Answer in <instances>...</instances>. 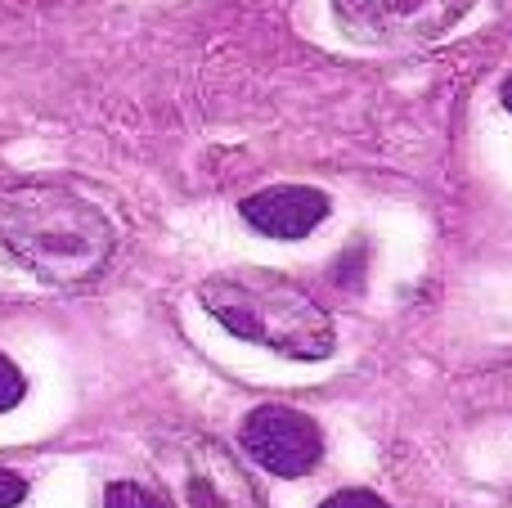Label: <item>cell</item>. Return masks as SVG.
Masks as SVG:
<instances>
[{
    "label": "cell",
    "mask_w": 512,
    "mask_h": 508,
    "mask_svg": "<svg viewBox=\"0 0 512 508\" xmlns=\"http://www.w3.org/2000/svg\"><path fill=\"white\" fill-rule=\"evenodd\" d=\"M203 311L221 324L225 333L265 347L283 360H328L337 351L333 320L324 315V306L297 288L288 275H274L261 266H234L221 275L203 279L198 288Z\"/></svg>",
    "instance_id": "7a4b0ae2"
},
{
    "label": "cell",
    "mask_w": 512,
    "mask_h": 508,
    "mask_svg": "<svg viewBox=\"0 0 512 508\" xmlns=\"http://www.w3.org/2000/svg\"><path fill=\"white\" fill-rule=\"evenodd\" d=\"M27 500V482L14 473V468H0V508H14Z\"/></svg>",
    "instance_id": "30bf717a"
},
{
    "label": "cell",
    "mask_w": 512,
    "mask_h": 508,
    "mask_svg": "<svg viewBox=\"0 0 512 508\" xmlns=\"http://www.w3.org/2000/svg\"><path fill=\"white\" fill-rule=\"evenodd\" d=\"M180 508H265V500L221 441L194 437L180 450Z\"/></svg>",
    "instance_id": "5b68a950"
},
{
    "label": "cell",
    "mask_w": 512,
    "mask_h": 508,
    "mask_svg": "<svg viewBox=\"0 0 512 508\" xmlns=\"http://www.w3.org/2000/svg\"><path fill=\"white\" fill-rule=\"evenodd\" d=\"M27 396V378L18 374V365L9 356H0V414H9Z\"/></svg>",
    "instance_id": "ba28073f"
},
{
    "label": "cell",
    "mask_w": 512,
    "mask_h": 508,
    "mask_svg": "<svg viewBox=\"0 0 512 508\" xmlns=\"http://www.w3.org/2000/svg\"><path fill=\"white\" fill-rule=\"evenodd\" d=\"M319 508H391L382 495H373V491H360V486H351V491H337V495H328Z\"/></svg>",
    "instance_id": "9c48e42d"
},
{
    "label": "cell",
    "mask_w": 512,
    "mask_h": 508,
    "mask_svg": "<svg viewBox=\"0 0 512 508\" xmlns=\"http://www.w3.org/2000/svg\"><path fill=\"white\" fill-rule=\"evenodd\" d=\"M239 446L270 477H306L324 459V432L292 405H256L239 428Z\"/></svg>",
    "instance_id": "277c9868"
},
{
    "label": "cell",
    "mask_w": 512,
    "mask_h": 508,
    "mask_svg": "<svg viewBox=\"0 0 512 508\" xmlns=\"http://www.w3.org/2000/svg\"><path fill=\"white\" fill-rule=\"evenodd\" d=\"M328 212H333V203L315 185H265L239 203V216L256 234L283 239V243L315 234L328 221Z\"/></svg>",
    "instance_id": "8992f818"
},
{
    "label": "cell",
    "mask_w": 512,
    "mask_h": 508,
    "mask_svg": "<svg viewBox=\"0 0 512 508\" xmlns=\"http://www.w3.org/2000/svg\"><path fill=\"white\" fill-rule=\"evenodd\" d=\"M104 508H171V504H167V495L149 491L140 482H108Z\"/></svg>",
    "instance_id": "52a82bcc"
},
{
    "label": "cell",
    "mask_w": 512,
    "mask_h": 508,
    "mask_svg": "<svg viewBox=\"0 0 512 508\" xmlns=\"http://www.w3.org/2000/svg\"><path fill=\"white\" fill-rule=\"evenodd\" d=\"M113 221L63 185H18L0 194V248L41 284H90L113 257Z\"/></svg>",
    "instance_id": "6da1fadb"
},
{
    "label": "cell",
    "mask_w": 512,
    "mask_h": 508,
    "mask_svg": "<svg viewBox=\"0 0 512 508\" xmlns=\"http://www.w3.org/2000/svg\"><path fill=\"white\" fill-rule=\"evenodd\" d=\"M477 0H333V23L364 50H423L450 36Z\"/></svg>",
    "instance_id": "3957f363"
},
{
    "label": "cell",
    "mask_w": 512,
    "mask_h": 508,
    "mask_svg": "<svg viewBox=\"0 0 512 508\" xmlns=\"http://www.w3.org/2000/svg\"><path fill=\"white\" fill-rule=\"evenodd\" d=\"M499 104H504V113L512 117V72H508L504 81H499Z\"/></svg>",
    "instance_id": "8fae6325"
}]
</instances>
